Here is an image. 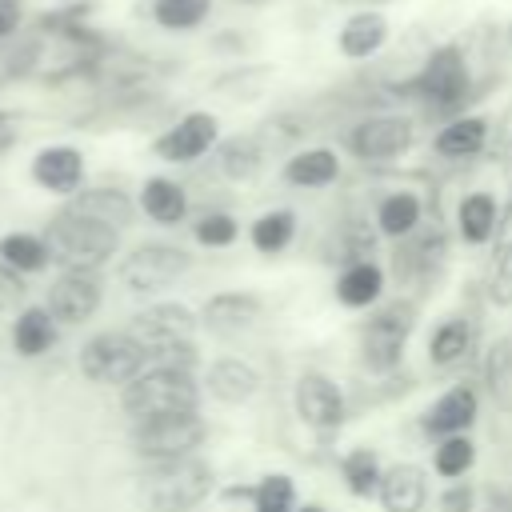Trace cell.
Segmentation results:
<instances>
[{
  "instance_id": "ffe728a7",
  "label": "cell",
  "mask_w": 512,
  "mask_h": 512,
  "mask_svg": "<svg viewBox=\"0 0 512 512\" xmlns=\"http://www.w3.org/2000/svg\"><path fill=\"white\" fill-rule=\"evenodd\" d=\"M64 208H72L80 216H92V220H100L116 232L132 228V220H136V200L124 188H112V184H92V188L84 184L76 196L64 200Z\"/></svg>"
},
{
  "instance_id": "f1b7e54d",
  "label": "cell",
  "mask_w": 512,
  "mask_h": 512,
  "mask_svg": "<svg viewBox=\"0 0 512 512\" xmlns=\"http://www.w3.org/2000/svg\"><path fill=\"white\" fill-rule=\"evenodd\" d=\"M344 308H372L384 296V268L376 260H348L332 284Z\"/></svg>"
},
{
  "instance_id": "836d02e7",
  "label": "cell",
  "mask_w": 512,
  "mask_h": 512,
  "mask_svg": "<svg viewBox=\"0 0 512 512\" xmlns=\"http://www.w3.org/2000/svg\"><path fill=\"white\" fill-rule=\"evenodd\" d=\"M380 476H384V464L372 448H348L340 456V480L356 500H372L380 492Z\"/></svg>"
},
{
  "instance_id": "7402d4cb",
  "label": "cell",
  "mask_w": 512,
  "mask_h": 512,
  "mask_svg": "<svg viewBox=\"0 0 512 512\" xmlns=\"http://www.w3.org/2000/svg\"><path fill=\"white\" fill-rule=\"evenodd\" d=\"M204 392L220 404H248L260 392V372L240 356H220L204 372Z\"/></svg>"
},
{
  "instance_id": "d590c367",
  "label": "cell",
  "mask_w": 512,
  "mask_h": 512,
  "mask_svg": "<svg viewBox=\"0 0 512 512\" xmlns=\"http://www.w3.org/2000/svg\"><path fill=\"white\" fill-rule=\"evenodd\" d=\"M472 464H476V444H472L468 432H464V436H444V440H436V448H432V472H436V476L460 480V476L472 472Z\"/></svg>"
},
{
  "instance_id": "4316f807",
  "label": "cell",
  "mask_w": 512,
  "mask_h": 512,
  "mask_svg": "<svg viewBox=\"0 0 512 512\" xmlns=\"http://www.w3.org/2000/svg\"><path fill=\"white\" fill-rule=\"evenodd\" d=\"M140 208L152 224H164V228H176L184 224L188 216V188L172 176H148L140 184Z\"/></svg>"
},
{
  "instance_id": "c3c4849f",
  "label": "cell",
  "mask_w": 512,
  "mask_h": 512,
  "mask_svg": "<svg viewBox=\"0 0 512 512\" xmlns=\"http://www.w3.org/2000/svg\"><path fill=\"white\" fill-rule=\"evenodd\" d=\"M496 248H508V252H512V244H496Z\"/></svg>"
},
{
  "instance_id": "8fae6325",
  "label": "cell",
  "mask_w": 512,
  "mask_h": 512,
  "mask_svg": "<svg viewBox=\"0 0 512 512\" xmlns=\"http://www.w3.org/2000/svg\"><path fill=\"white\" fill-rule=\"evenodd\" d=\"M104 300V280L92 268H60V276L48 284L44 308L56 316V324H84L100 312Z\"/></svg>"
},
{
  "instance_id": "4fadbf2b",
  "label": "cell",
  "mask_w": 512,
  "mask_h": 512,
  "mask_svg": "<svg viewBox=\"0 0 512 512\" xmlns=\"http://www.w3.org/2000/svg\"><path fill=\"white\" fill-rule=\"evenodd\" d=\"M448 264V236L440 224H420L412 236L396 240L392 272L404 284H432Z\"/></svg>"
},
{
  "instance_id": "ac0fdd59",
  "label": "cell",
  "mask_w": 512,
  "mask_h": 512,
  "mask_svg": "<svg viewBox=\"0 0 512 512\" xmlns=\"http://www.w3.org/2000/svg\"><path fill=\"white\" fill-rule=\"evenodd\" d=\"M488 136H492V120L480 116V112H460L452 120H444L432 136V152L440 160H472L488 148Z\"/></svg>"
},
{
  "instance_id": "7dc6e473",
  "label": "cell",
  "mask_w": 512,
  "mask_h": 512,
  "mask_svg": "<svg viewBox=\"0 0 512 512\" xmlns=\"http://www.w3.org/2000/svg\"><path fill=\"white\" fill-rule=\"evenodd\" d=\"M504 36H508V48H512V24H508V32H504Z\"/></svg>"
},
{
  "instance_id": "83f0119b",
  "label": "cell",
  "mask_w": 512,
  "mask_h": 512,
  "mask_svg": "<svg viewBox=\"0 0 512 512\" xmlns=\"http://www.w3.org/2000/svg\"><path fill=\"white\" fill-rule=\"evenodd\" d=\"M424 224V200L408 188H396V192H384L376 200V232L384 240H404L412 236L416 228Z\"/></svg>"
},
{
  "instance_id": "1f68e13d",
  "label": "cell",
  "mask_w": 512,
  "mask_h": 512,
  "mask_svg": "<svg viewBox=\"0 0 512 512\" xmlns=\"http://www.w3.org/2000/svg\"><path fill=\"white\" fill-rule=\"evenodd\" d=\"M480 376H484V388L492 396L496 408L512 412V336H496L484 352V364H480Z\"/></svg>"
},
{
  "instance_id": "5b68a950",
  "label": "cell",
  "mask_w": 512,
  "mask_h": 512,
  "mask_svg": "<svg viewBox=\"0 0 512 512\" xmlns=\"http://www.w3.org/2000/svg\"><path fill=\"white\" fill-rule=\"evenodd\" d=\"M416 316H420V304L412 296H396L368 316V324L360 332V360L372 376H388L400 368L408 336L416 328Z\"/></svg>"
},
{
  "instance_id": "7bdbcfd3",
  "label": "cell",
  "mask_w": 512,
  "mask_h": 512,
  "mask_svg": "<svg viewBox=\"0 0 512 512\" xmlns=\"http://www.w3.org/2000/svg\"><path fill=\"white\" fill-rule=\"evenodd\" d=\"M12 140H16V128H12V120H8L4 112H0V152H4V148H8Z\"/></svg>"
},
{
  "instance_id": "f546056e",
  "label": "cell",
  "mask_w": 512,
  "mask_h": 512,
  "mask_svg": "<svg viewBox=\"0 0 512 512\" xmlns=\"http://www.w3.org/2000/svg\"><path fill=\"white\" fill-rule=\"evenodd\" d=\"M8 340H12V352H16V356L36 360V356H44V352L56 344V316H52L44 304H28V308L16 312Z\"/></svg>"
},
{
  "instance_id": "44dd1931",
  "label": "cell",
  "mask_w": 512,
  "mask_h": 512,
  "mask_svg": "<svg viewBox=\"0 0 512 512\" xmlns=\"http://www.w3.org/2000/svg\"><path fill=\"white\" fill-rule=\"evenodd\" d=\"M384 512H424L428 504V472L420 464H388L380 476V492H376Z\"/></svg>"
},
{
  "instance_id": "cb8c5ba5",
  "label": "cell",
  "mask_w": 512,
  "mask_h": 512,
  "mask_svg": "<svg viewBox=\"0 0 512 512\" xmlns=\"http://www.w3.org/2000/svg\"><path fill=\"white\" fill-rule=\"evenodd\" d=\"M280 176H284V184H292V188H328V184L340 180V156H336V148H328V144L296 148V152L284 160Z\"/></svg>"
},
{
  "instance_id": "7c38bea8",
  "label": "cell",
  "mask_w": 512,
  "mask_h": 512,
  "mask_svg": "<svg viewBox=\"0 0 512 512\" xmlns=\"http://www.w3.org/2000/svg\"><path fill=\"white\" fill-rule=\"evenodd\" d=\"M292 408H296L300 424L312 428V432H320V436H332L344 424V412H348L340 384L332 376H324V372H300L296 376Z\"/></svg>"
},
{
  "instance_id": "ba28073f",
  "label": "cell",
  "mask_w": 512,
  "mask_h": 512,
  "mask_svg": "<svg viewBox=\"0 0 512 512\" xmlns=\"http://www.w3.org/2000/svg\"><path fill=\"white\" fill-rule=\"evenodd\" d=\"M188 268H192V252L188 248L168 244V240H144L116 264V276H120V284L128 292L152 296V292H164L168 284H176Z\"/></svg>"
},
{
  "instance_id": "9c48e42d",
  "label": "cell",
  "mask_w": 512,
  "mask_h": 512,
  "mask_svg": "<svg viewBox=\"0 0 512 512\" xmlns=\"http://www.w3.org/2000/svg\"><path fill=\"white\" fill-rule=\"evenodd\" d=\"M80 372L92 384H128L144 372V344L128 328H108L84 340L80 348Z\"/></svg>"
},
{
  "instance_id": "bcb514c9",
  "label": "cell",
  "mask_w": 512,
  "mask_h": 512,
  "mask_svg": "<svg viewBox=\"0 0 512 512\" xmlns=\"http://www.w3.org/2000/svg\"><path fill=\"white\" fill-rule=\"evenodd\" d=\"M296 512H324L320 504H304V508H296Z\"/></svg>"
},
{
  "instance_id": "277c9868",
  "label": "cell",
  "mask_w": 512,
  "mask_h": 512,
  "mask_svg": "<svg viewBox=\"0 0 512 512\" xmlns=\"http://www.w3.org/2000/svg\"><path fill=\"white\" fill-rule=\"evenodd\" d=\"M212 464L200 456H184V460H164V464H148L144 468V504L152 512H192L196 504L208 500L212 492Z\"/></svg>"
},
{
  "instance_id": "2e32d148",
  "label": "cell",
  "mask_w": 512,
  "mask_h": 512,
  "mask_svg": "<svg viewBox=\"0 0 512 512\" xmlns=\"http://www.w3.org/2000/svg\"><path fill=\"white\" fill-rule=\"evenodd\" d=\"M388 36H392V24H388V16L380 8H356L336 28V52L344 60H352V64H364V60L384 52Z\"/></svg>"
},
{
  "instance_id": "30bf717a",
  "label": "cell",
  "mask_w": 512,
  "mask_h": 512,
  "mask_svg": "<svg viewBox=\"0 0 512 512\" xmlns=\"http://www.w3.org/2000/svg\"><path fill=\"white\" fill-rule=\"evenodd\" d=\"M216 144H220V120H216V112L192 108V112H184L180 120H172L152 140V152L164 164H196L200 156L216 152Z\"/></svg>"
},
{
  "instance_id": "8d00e7d4",
  "label": "cell",
  "mask_w": 512,
  "mask_h": 512,
  "mask_svg": "<svg viewBox=\"0 0 512 512\" xmlns=\"http://www.w3.org/2000/svg\"><path fill=\"white\" fill-rule=\"evenodd\" d=\"M252 512H296V484L284 472H268L252 484Z\"/></svg>"
},
{
  "instance_id": "b9f144b4",
  "label": "cell",
  "mask_w": 512,
  "mask_h": 512,
  "mask_svg": "<svg viewBox=\"0 0 512 512\" xmlns=\"http://www.w3.org/2000/svg\"><path fill=\"white\" fill-rule=\"evenodd\" d=\"M488 508H492V512H512V496H508L504 488H492V492H488Z\"/></svg>"
},
{
  "instance_id": "e0dca14e",
  "label": "cell",
  "mask_w": 512,
  "mask_h": 512,
  "mask_svg": "<svg viewBox=\"0 0 512 512\" xmlns=\"http://www.w3.org/2000/svg\"><path fill=\"white\" fill-rule=\"evenodd\" d=\"M192 328H196V312L188 304H176V300H156V304L140 308L128 324V332L144 348L168 344V340H192Z\"/></svg>"
},
{
  "instance_id": "5bb4252c",
  "label": "cell",
  "mask_w": 512,
  "mask_h": 512,
  "mask_svg": "<svg viewBox=\"0 0 512 512\" xmlns=\"http://www.w3.org/2000/svg\"><path fill=\"white\" fill-rule=\"evenodd\" d=\"M476 416H480V392H476L472 384H452L448 392H440V396L424 408L420 432H424L428 440L464 436V432H472Z\"/></svg>"
},
{
  "instance_id": "60d3db41",
  "label": "cell",
  "mask_w": 512,
  "mask_h": 512,
  "mask_svg": "<svg viewBox=\"0 0 512 512\" xmlns=\"http://www.w3.org/2000/svg\"><path fill=\"white\" fill-rule=\"evenodd\" d=\"M24 28V0H0V44Z\"/></svg>"
},
{
  "instance_id": "ab89813d",
  "label": "cell",
  "mask_w": 512,
  "mask_h": 512,
  "mask_svg": "<svg viewBox=\"0 0 512 512\" xmlns=\"http://www.w3.org/2000/svg\"><path fill=\"white\" fill-rule=\"evenodd\" d=\"M440 512H476V488L468 480H452L440 492Z\"/></svg>"
},
{
  "instance_id": "4dcf8cb0",
  "label": "cell",
  "mask_w": 512,
  "mask_h": 512,
  "mask_svg": "<svg viewBox=\"0 0 512 512\" xmlns=\"http://www.w3.org/2000/svg\"><path fill=\"white\" fill-rule=\"evenodd\" d=\"M212 8H216V0H144L148 20L160 32H176V36L204 28L212 20Z\"/></svg>"
},
{
  "instance_id": "603a6c76",
  "label": "cell",
  "mask_w": 512,
  "mask_h": 512,
  "mask_svg": "<svg viewBox=\"0 0 512 512\" xmlns=\"http://www.w3.org/2000/svg\"><path fill=\"white\" fill-rule=\"evenodd\" d=\"M264 160H268V144L256 132H236V136H228V140L216 144V168L232 184L256 180L260 168H264Z\"/></svg>"
},
{
  "instance_id": "52a82bcc",
  "label": "cell",
  "mask_w": 512,
  "mask_h": 512,
  "mask_svg": "<svg viewBox=\"0 0 512 512\" xmlns=\"http://www.w3.org/2000/svg\"><path fill=\"white\" fill-rule=\"evenodd\" d=\"M416 144V120L408 112H372L348 124L344 148L364 164H388L412 152Z\"/></svg>"
},
{
  "instance_id": "8992f818",
  "label": "cell",
  "mask_w": 512,
  "mask_h": 512,
  "mask_svg": "<svg viewBox=\"0 0 512 512\" xmlns=\"http://www.w3.org/2000/svg\"><path fill=\"white\" fill-rule=\"evenodd\" d=\"M204 440H208V424L200 412H176V416H156V420L132 424V452L144 464L196 456V448Z\"/></svg>"
},
{
  "instance_id": "d6a6232c",
  "label": "cell",
  "mask_w": 512,
  "mask_h": 512,
  "mask_svg": "<svg viewBox=\"0 0 512 512\" xmlns=\"http://www.w3.org/2000/svg\"><path fill=\"white\" fill-rule=\"evenodd\" d=\"M292 236H296V212L292 208H268L248 224V240L260 256L284 252L292 244Z\"/></svg>"
},
{
  "instance_id": "d6986e66",
  "label": "cell",
  "mask_w": 512,
  "mask_h": 512,
  "mask_svg": "<svg viewBox=\"0 0 512 512\" xmlns=\"http://www.w3.org/2000/svg\"><path fill=\"white\" fill-rule=\"evenodd\" d=\"M260 316H264V300L256 292H216L200 308V324L216 336H236L252 328Z\"/></svg>"
},
{
  "instance_id": "6da1fadb",
  "label": "cell",
  "mask_w": 512,
  "mask_h": 512,
  "mask_svg": "<svg viewBox=\"0 0 512 512\" xmlns=\"http://www.w3.org/2000/svg\"><path fill=\"white\" fill-rule=\"evenodd\" d=\"M396 96L420 104L428 116L452 120L468 108V100L476 96V72H472V52L464 48V40H444L432 44L420 60V68L392 84Z\"/></svg>"
},
{
  "instance_id": "f35d334b",
  "label": "cell",
  "mask_w": 512,
  "mask_h": 512,
  "mask_svg": "<svg viewBox=\"0 0 512 512\" xmlns=\"http://www.w3.org/2000/svg\"><path fill=\"white\" fill-rule=\"evenodd\" d=\"M24 296H28L24 272H16L12 264L0 260V312H12L16 304H24Z\"/></svg>"
},
{
  "instance_id": "74e56055",
  "label": "cell",
  "mask_w": 512,
  "mask_h": 512,
  "mask_svg": "<svg viewBox=\"0 0 512 512\" xmlns=\"http://www.w3.org/2000/svg\"><path fill=\"white\" fill-rule=\"evenodd\" d=\"M192 236H196V244H204V248H228V244H236L240 224H236L232 212H224V208H208V212L196 216Z\"/></svg>"
},
{
  "instance_id": "7a4b0ae2",
  "label": "cell",
  "mask_w": 512,
  "mask_h": 512,
  "mask_svg": "<svg viewBox=\"0 0 512 512\" xmlns=\"http://www.w3.org/2000/svg\"><path fill=\"white\" fill-rule=\"evenodd\" d=\"M204 384L184 368H144L136 380L120 388V408L132 424L176 416V412H200Z\"/></svg>"
},
{
  "instance_id": "9a60e30c",
  "label": "cell",
  "mask_w": 512,
  "mask_h": 512,
  "mask_svg": "<svg viewBox=\"0 0 512 512\" xmlns=\"http://www.w3.org/2000/svg\"><path fill=\"white\" fill-rule=\"evenodd\" d=\"M28 176L36 188L52 192V196H76L84 188V152L76 144H48L32 156Z\"/></svg>"
},
{
  "instance_id": "e575fe53",
  "label": "cell",
  "mask_w": 512,
  "mask_h": 512,
  "mask_svg": "<svg viewBox=\"0 0 512 512\" xmlns=\"http://www.w3.org/2000/svg\"><path fill=\"white\" fill-rule=\"evenodd\" d=\"M0 260L12 264L16 272L32 276L52 264V248L40 232H8V236H0Z\"/></svg>"
},
{
  "instance_id": "3957f363",
  "label": "cell",
  "mask_w": 512,
  "mask_h": 512,
  "mask_svg": "<svg viewBox=\"0 0 512 512\" xmlns=\"http://www.w3.org/2000/svg\"><path fill=\"white\" fill-rule=\"evenodd\" d=\"M44 240L52 248V260L60 268H92L100 272L116 252H120V232L92 220V216H80L72 208H60L48 228H44Z\"/></svg>"
},
{
  "instance_id": "f6af8a7d",
  "label": "cell",
  "mask_w": 512,
  "mask_h": 512,
  "mask_svg": "<svg viewBox=\"0 0 512 512\" xmlns=\"http://www.w3.org/2000/svg\"><path fill=\"white\" fill-rule=\"evenodd\" d=\"M228 4H236V8H264V4H272V0H228Z\"/></svg>"
},
{
  "instance_id": "ee69618b",
  "label": "cell",
  "mask_w": 512,
  "mask_h": 512,
  "mask_svg": "<svg viewBox=\"0 0 512 512\" xmlns=\"http://www.w3.org/2000/svg\"><path fill=\"white\" fill-rule=\"evenodd\" d=\"M332 4H344V8H384V4H396V0H332Z\"/></svg>"
},
{
  "instance_id": "484cf974",
  "label": "cell",
  "mask_w": 512,
  "mask_h": 512,
  "mask_svg": "<svg viewBox=\"0 0 512 512\" xmlns=\"http://www.w3.org/2000/svg\"><path fill=\"white\" fill-rule=\"evenodd\" d=\"M496 228H500V204H496L492 192L476 188V192L460 196V204H456V232H460L464 244H472V248L492 244Z\"/></svg>"
},
{
  "instance_id": "d4e9b609",
  "label": "cell",
  "mask_w": 512,
  "mask_h": 512,
  "mask_svg": "<svg viewBox=\"0 0 512 512\" xmlns=\"http://www.w3.org/2000/svg\"><path fill=\"white\" fill-rule=\"evenodd\" d=\"M476 352V320L472 316H444L428 336V364L456 368Z\"/></svg>"
}]
</instances>
